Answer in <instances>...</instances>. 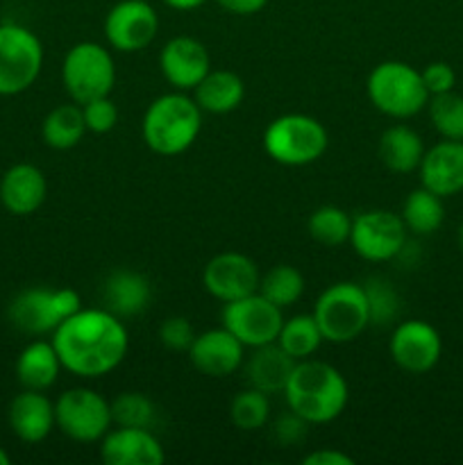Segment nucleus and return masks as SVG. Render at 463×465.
Instances as JSON below:
<instances>
[{
  "instance_id": "obj_1",
  "label": "nucleus",
  "mask_w": 463,
  "mask_h": 465,
  "mask_svg": "<svg viewBox=\"0 0 463 465\" xmlns=\"http://www.w3.org/2000/svg\"><path fill=\"white\" fill-rule=\"evenodd\" d=\"M50 341L64 371L84 380L116 371L130 348L123 321L104 307L80 309L53 331Z\"/></svg>"
},
{
  "instance_id": "obj_2",
  "label": "nucleus",
  "mask_w": 463,
  "mask_h": 465,
  "mask_svg": "<svg viewBox=\"0 0 463 465\" xmlns=\"http://www.w3.org/2000/svg\"><path fill=\"white\" fill-rule=\"evenodd\" d=\"M284 395L295 416L309 425H325L345 411L350 389L345 377L334 366L316 359H302L295 363Z\"/></svg>"
},
{
  "instance_id": "obj_3",
  "label": "nucleus",
  "mask_w": 463,
  "mask_h": 465,
  "mask_svg": "<svg viewBox=\"0 0 463 465\" xmlns=\"http://www.w3.org/2000/svg\"><path fill=\"white\" fill-rule=\"evenodd\" d=\"M202 130V109L182 91L154 98L145 109L141 134L145 145L162 157L186 153Z\"/></svg>"
},
{
  "instance_id": "obj_4",
  "label": "nucleus",
  "mask_w": 463,
  "mask_h": 465,
  "mask_svg": "<svg viewBox=\"0 0 463 465\" xmlns=\"http://www.w3.org/2000/svg\"><path fill=\"white\" fill-rule=\"evenodd\" d=\"M366 91L372 107L395 121L413 118L427 107L431 98L420 71L398 59L377 64L368 75Z\"/></svg>"
},
{
  "instance_id": "obj_5",
  "label": "nucleus",
  "mask_w": 463,
  "mask_h": 465,
  "mask_svg": "<svg viewBox=\"0 0 463 465\" xmlns=\"http://www.w3.org/2000/svg\"><path fill=\"white\" fill-rule=\"evenodd\" d=\"M327 143L325 125L307 114L277 116L263 132V150L281 166H309L325 154Z\"/></svg>"
},
{
  "instance_id": "obj_6",
  "label": "nucleus",
  "mask_w": 463,
  "mask_h": 465,
  "mask_svg": "<svg viewBox=\"0 0 463 465\" xmlns=\"http://www.w3.org/2000/svg\"><path fill=\"white\" fill-rule=\"evenodd\" d=\"M320 334L327 343H350L370 325L366 291L357 282H336L327 286L313 307Z\"/></svg>"
},
{
  "instance_id": "obj_7",
  "label": "nucleus",
  "mask_w": 463,
  "mask_h": 465,
  "mask_svg": "<svg viewBox=\"0 0 463 465\" xmlns=\"http://www.w3.org/2000/svg\"><path fill=\"white\" fill-rule=\"evenodd\" d=\"M62 82L68 98L77 104L109 95L116 84L112 53L95 41H80L64 57Z\"/></svg>"
},
{
  "instance_id": "obj_8",
  "label": "nucleus",
  "mask_w": 463,
  "mask_h": 465,
  "mask_svg": "<svg viewBox=\"0 0 463 465\" xmlns=\"http://www.w3.org/2000/svg\"><path fill=\"white\" fill-rule=\"evenodd\" d=\"M82 309V300L73 289H25L9 302L7 318L18 331L30 336L53 334L66 318Z\"/></svg>"
},
{
  "instance_id": "obj_9",
  "label": "nucleus",
  "mask_w": 463,
  "mask_h": 465,
  "mask_svg": "<svg viewBox=\"0 0 463 465\" xmlns=\"http://www.w3.org/2000/svg\"><path fill=\"white\" fill-rule=\"evenodd\" d=\"M44 66L39 36L18 23L0 25V95H18L30 89Z\"/></svg>"
},
{
  "instance_id": "obj_10",
  "label": "nucleus",
  "mask_w": 463,
  "mask_h": 465,
  "mask_svg": "<svg viewBox=\"0 0 463 465\" xmlns=\"http://www.w3.org/2000/svg\"><path fill=\"white\" fill-rule=\"evenodd\" d=\"M54 425L75 443H98L112 422V407L91 389H68L54 402Z\"/></svg>"
},
{
  "instance_id": "obj_11",
  "label": "nucleus",
  "mask_w": 463,
  "mask_h": 465,
  "mask_svg": "<svg viewBox=\"0 0 463 465\" xmlns=\"http://www.w3.org/2000/svg\"><path fill=\"white\" fill-rule=\"evenodd\" d=\"M350 245L366 262H390L399 257L407 245V225L399 213L389 209H370L352 218Z\"/></svg>"
},
{
  "instance_id": "obj_12",
  "label": "nucleus",
  "mask_w": 463,
  "mask_h": 465,
  "mask_svg": "<svg viewBox=\"0 0 463 465\" xmlns=\"http://www.w3.org/2000/svg\"><path fill=\"white\" fill-rule=\"evenodd\" d=\"M284 309L272 304L261 293H250L245 298L232 300L222 307V327L230 330L245 348L275 343L281 330Z\"/></svg>"
},
{
  "instance_id": "obj_13",
  "label": "nucleus",
  "mask_w": 463,
  "mask_h": 465,
  "mask_svg": "<svg viewBox=\"0 0 463 465\" xmlns=\"http://www.w3.org/2000/svg\"><path fill=\"white\" fill-rule=\"evenodd\" d=\"M159 32V14L145 0H121L104 16L107 44L118 53L148 48Z\"/></svg>"
},
{
  "instance_id": "obj_14",
  "label": "nucleus",
  "mask_w": 463,
  "mask_h": 465,
  "mask_svg": "<svg viewBox=\"0 0 463 465\" xmlns=\"http://www.w3.org/2000/svg\"><path fill=\"white\" fill-rule=\"evenodd\" d=\"M395 366L411 375H425L434 371L443 354V339L438 330L425 321H404L395 327L389 343Z\"/></svg>"
},
{
  "instance_id": "obj_15",
  "label": "nucleus",
  "mask_w": 463,
  "mask_h": 465,
  "mask_svg": "<svg viewBox=\"0 0 463 465\" xmlns=\"http://www.w3.org/2000/svg\"><path fill=\"white\" fill-rule=\"evenodd\" d=\"M259 268L248 254L243 252H221L207 262L202 271V284L212 298L221 302L245 298L257 293L259 289Z\"/></svg>"
},
{
  "instance_id": "obj_16",
  "label": "nucleus",
  "mask_w": 463,
  "mask_h": 465,
  "mask_svg": "<svg viewBox=\"0 0 463 465\" xmlns=\"http://www.w3.org/2000/svg\"><path fill=\"white\" fill-rule=\"evenodd\" d=\"M162 75L177 91H193L212 71V57L202 41L193 36H172L159 53Z\"/></svg>"
},
{
  "instance_id": "obj_17",
  "label": "nucleus",
  "mask_w": 463,
  "mask_h": 465,
  "mask_svg": "<svg viewBox=\"0 0 463 465\" xmlns=\"http://www.w3.org/2000/svg\"><path fill=\"white\" fill-rule=\"evenodd\" d=\"M186 354H189V361L193 363L195 371L221 380V377L232 375L243 366L245 345L230 330L218 327V330L195 334Z\"/></svg>"
},
{
  "instance_id": "obj_18",
  "label": "nucleus",
  "mask_w": 463,
  "mask_h": 465,
  "mask_svg": "<svg viewBox=\"0 0 463 465\" xmlns=\"http://www.w3.org/2000/svg\"><path fill=\"white\" fill-rule=\"evenodd\" d=\"M100 459L107 465H163L166 452L150 430L118 427L100 440Z\"/></svg>"
},
{
  "instance_id": "obj_19",
  "label": "nucleus",
  "mask_w": 463,
  "mask_h": 465,
  "mask_svg": "<svg viewBox=\"0 0 463 465\" xmlns=\"http://www.w3.org/2000/svg\"><path fill=\"white\" fill-rule=\"evenodd\" d=\"M425 189L440 198H452L463 193V141L443 139L425 150L418 166Z\"/></svg>"
},
{
  "instance_id": "obj_20",
  "label": "nucleus",
  "mask_w": 463,
  "mask_h": 465,
  "mask_svg": "<svg viewBox=\"0 0 463 465\" xmlns=\"http://www.w3.org/2000/svg\"><path fill=\"white\" fill-rule=\"evenodd\" d=\"M9 427L23 443H41L54 430V402L44 391L25 389L9 402Z\"/></svg>"
},
{
  "instance_id": "obj_21",
  "label": "nucleus",
  "mask_w": 463,
  "mask_h": 465,
  "mask_svg": "<svg viewBox=\"0 0 463 465\" xmlns=\"http://www.w3.org/2000/svg\"><path fill=\"white\" fill-rule=\"evenodd\" d=\"M48 195V182L41 168L32 163H16L7 168L0 180V203L12 216H30Z\"/></svg>"
},
{
  "instance_id": "obj_22",
  "label": "nucleus",
  "mask_w": 463,
  "mask_h": 465,
  "mask_svg": "<svg viewBox=\"0 0 463 465\" xmlns=\"http://www.w3.org/2000/svg\"><path fill=\"white\" fill-rule=\"evenodd\" d=\"M295 363L298 361L286 350H281L277 341L275 343L259 345V348H252L248 361L243 359L245 381L266 395L284 393L286 384L293 375Z\"/></svg>"
},
{
  "instance_id": "obj_23",
  "label": "nucleus",
  "mask_w": 463,
  "mask_h": 465,
  "mask_svg": "<svg viewBox=\"0 0 463 465\" xmlns=\"http://www.w3.org/2000/svg\"><path fill=\"white\" fill-rule=\"evenodd\" d=\"M104 309L113 316L132 318L143 313L153 300L148 277L134 271H113L103 284Z\"/></svg>"
},
{
  "instance_id": "obj_24",
  "label": "nucleus",
  "mask_w": 463,
  "mask_h": 465,
  "mask_svg": "<svg viewBox=\"0 0 463 465\" xmlns=\"http://www.w3.org/2000/svg\"><path fill=\"white\" fill-rule=\"evenodd\" d=\"M377 154H379L381 163L390 173L409 175V173L418 171V166H420L425 143H422L420 134L413 127L404 125V123H395V125L386 127L384 134H381Z\"/></svg>"
},
{
  "instance_id": "obj_25",
  "label": "nucleus",
  "mask_w": 463,
  "mask_h": 465,
  "mask_svg": "<svg viewBox=\"0 0 463 465\" xmlns=\"http://www.w3.org/2000/svg\"><path fill=\"white\" fill-rule=\"evenodd\" d=\"M62 368L53 341H32L16 359V380L23 389L48 391L54 386Z\"/></svg>"
},
{
  "instance_id": "obj_26",
  "label": "nucleus",
  "mask_w": 463,
  "mask_h": 465,
  "mask_svg": "<svg viewBox=\"0 0 463 465\" xmlns=\"http://www.w3.org/2000/svg\"><path fill=\"white\" fill-rule=\"evenodd\" d=\"M245 98V84L236 73L216 68L209 71L193 89V100L207 114H230Z\"/></svg>"
},
{
  "instance_id": "obj_27",
  "label": "nucleus",
  "mask_w": 463,
  "mask_h": 465,
  "mask_svg": "<svg viewBox=\"0 0 463 465\" xmlns=\"http://www.w3.org/2000/svg\"><path fill=\"white\" fill-rule=\"evenodd\" d=\"M86 123L82 116V104L68 103L59 104L41 123V136L44 143L53 150H71L84 139Z\"/></svg>"
},
{
  "instance_id": "obj_28",
  "label": "nucleus",
  "mask_w": 463,
  "mask_h": 465,
  "mask_svg": "<svg viewBox=\"0 0 463 465\" xmlns=\"http://www.w3.org/2000/svg\"><path fill=\"white\" fill-rule=\"evenodd\" d=\"M399 216H402L404 225H407V232H411V234H434L436 230H440V225L445 221L443 198L431 193L425 186H420V189L411 191L404 198L402 213Z\"/></svg>"
},
{
  "instance_id": "obj_29",
  "label": "nucleus",
  "mask_w": 463,
  "mask_h": 465,
  "mask_svg": "<svg viewBox=\"0 0 463 465\" xmlns=\"http://www.w3.org/2000/svg\"><path fill=\"white\" fill-rule=\"evenodd\" d=\"M320 327H318L313 313H300L281 322V330L277 334V345L291 354L295 361L313 357L322 343Z\"/></svg>"
},
{
  "instance_id": "obj_30",
  "label": "nucleus",
  "mask_w": 463,
  "mask_h": 465,
  "mask_svg": "<svg viewBox=\"0 0 463 465\" xmlns=\"http://www.w3.org/2000/svg\"><path fill=\"white\" fill-rule=\"evenodd\" d=\"M257 291L280 309L293 307L304 293V275L295 266L277 263L259 280Z\"/></svg>"
},
{
  "instance_id": "obj_31",
  "label": "nucleus",
  "mask_w": 463,
  "mask_h": 465,
  "mask_svg": "<svg viewBox=\"0 0 463 465\" xmlns=\"http://www.w3.org/2000/svg\"><path fill=\"white\" fill-rule=\"evenodd\" d=\"M350 230H352V218L334 204L318 207L309 218V236L325 248H339L348 243Z\"/></svg>"
},
{
  "instance_id": "obj_32",
  "label": "nucleus",
  "mask_w": 463,
  "mask_h": 465,
  "mask_svg": "<svg viewBox=\"0 0 463 465\" xmlns=\"http://www.w3.org/2000/svg\"><path fill=\"white\" fill-rule=\"evenodd\" d=\"M427 112L440 139L463 141V95H458L457 91L431 95Z\"/></svg>"
},
{
  "instance_id": "obj_33",
  "label": "nucleus",
  "mask_w": 463,
  "mask_h": 465,
  "mask_svg": "<svg viewBox=\"0 0 463 465\" xmlns=\"http://www.w3.org/2000/svg\"><path fill=\"white\" fill-rule=\"evenodd\" d=\"M112 407V422L118 427H139V430H153L157 422V407L153 400L136 391L116 395L109 402Z\"/></svg>"
},
{
  "instance_id": "obj_34",
  "label": "nucleus",
  "mask_w": 463,
  "mask_h": 465,
  "mask_svg": "<svg viewBox=\"0 0 463 465\" xmlns=\"http://www.w3.org/2000/svg\"><path fill=\"white\" fill-rule=\"evenodd\" d=\"M268 418H271V402H268V395L261 393V391L250 386L248 391H241L232 398L230 420L241 431L263 430Z\"/></svg>"
},
{
  "instance_id": "obj_35",
  "label": "nucleus",
  "mask_w": 463,
  "mask_h": 465,
  "mask_svg": "<svg viewBox=\"0 0 463 465\" xmlns=\"http://www.w3.org/2000/svg\"><path fill=\"white\" fill-rule=\"evenodd\" d=\"M363 291H366L368 309H370V325H389L398 316L399 309L398 293L393 291L390 282L381 280V277H372L363 286Z\"/></svg>"
},
{
  "instance_id": "obj_36",
  "label": "nucleus",
  "mask_w": 463,
  "mask_h": 465,
  "mask_svg": "<svg viewBox=\"0 0 463 465\" xmlns=\"http://www.w3.org/2000/svg\"><path fill=\"white\" fill-rule=\"evenodd\" d=\"M82 116H84L86 130L94 134H107L118 123V107L109 95L94 98L82 104Z\"/></svg>"
},
{
  "instance_id": "obj_37",
  "label": "nucleus",
  "mask_w": 463,
  "mask_h": 465,
  "mask_svg": "<svg viewBox=\"0 0 463 465\" xmlns=\"http://www.w3.org/2000/svg\"><path fill=\"white\" fill-rule=\"evenodd\" d=\"M193 339V325H191L189 318L184 316L166 318V321L162 322V327H159V341H162L163 348L172 350V352H189Z\"/></svg>"
},
{
  "instance_id": "obj_38",
  "label": "nucleus",
  "mask_w": 463,
  "mask_h": 465,
  "mask_svg": "<svg viewBox=\"0 0 463 465\" xmlns=\"http://www.w3.org/2000/svg\"><path fill=\"white\" fill-rule=\"evenodd\" d=\"M420 75L429 95L448 94V91H454V86H457V73H454V68L448 62L427 64L420 71Z\"/></svg>"
},
{
  "instance_id": "obj_39",
  "label": "nucleus",
  "mask_w": 463,
  "mask_h": 465,
  "mask_svg": "<svg viewBox=\"0 0 463 465\" xmlns=\"http://www.w3.org/2000/svg\"><path fill=\"white\" fill-rule=\"evenodd\" d=\"M307 420H302L300 416H295L293 411L289 416L280 418L275 425V436L281 445H293L298 440H302L307 436Z\"/></svg>"
},
{
  "instance_id": "obj_40",
  "label": "nucleus",
  "mask_w": 463,
  "mask_h": 465,
  "mask_svg": "<svg viewBox=\"0 0 463 465\" xmlns=\"http://www.w3.org/2000/svg\"><path fill=\"white\" fill-rule=\"evenodd\" d=\"M304 465H354V459L348 457L345 452L334 448H327V450H316V452L307 454L302 459Z\"/></svg>"
},
{
  "instance_id": "obj_41",
  "label": "nucleus",
  "mask_w": 463,
  "mask_h": 465,
  "mask_svg": "<svg viewBox=\"0 0 463 465\" xmlns=\"http://www.w3.org/2000/svg\"><path fill=\"white\" fill-rule=\"evenodd\" d=\"M216 3L234 16H252L266 7L268 0H216Z\"/></svg>"
},
{
  "instance_id": "obj_42",
  "label": "nucleus",
  "mask_w": 463,
  "mask_h": 465,
  "mask_svg": "<svg viewBox=\"0 0 463 465\" xmlns=\"http://www.w3.org/2000/svg\"><path fill=\"white\" fill-rule=\"evenodd\" d=\"M163 3H166L168 7L177 9V12H191V9L200 7V5H204L207 0H163Z\"/></svg>"
},
{
  "instance_id": "obj_43",
  "label": "nucleus",
  "mask_w": 463,
  "mask_h": 465,
  "mask_svg": "<svg viewBox=\"0 0 463 465\" xmlns=\"http://www.w3.org/2000/svg\"><path fill=\"white\" fill-rule=\"evenodd\" d=\"M457 243H458V250H461V252H463V223H461V227H458V234H457Z\"/></svg>"
},
{
  "instance_id": "obj_44",
  "label": "nucleus",
  "mask_w": 463,
  "mask_h": 465,
  "mask_svg": "<svg viewBox=\"0 0 463 465\" xmlns=\"http://www.w3.org/2000/svg\"><path fill=\"white\" fill-rule=\"evenodd\" d=\"M0 465H9V454L0 448Z\"/></svg>"
}]
</instances>
